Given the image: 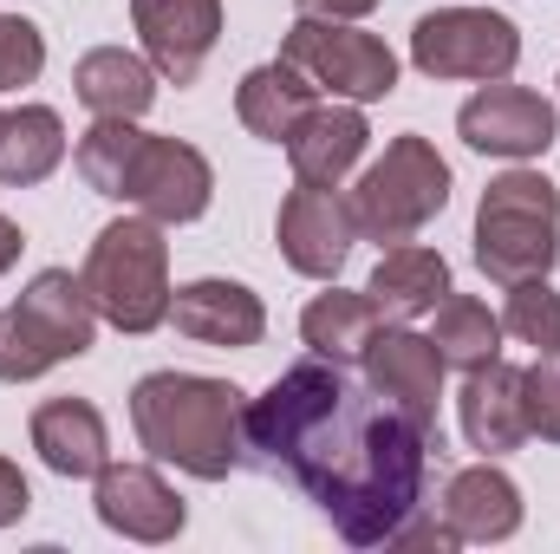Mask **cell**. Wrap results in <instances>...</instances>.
<instances>
[{
    "mask_svg": "<svg viewBox=\"0 0 560 554\" xmlns=\"http://www.w3.org/2000/svg\"><path fill=\"white\" fill-rule=\"evenodd\" d=\"M85 293H92V307H98V320L105 326H118V333H156L163 320H170V242H163V222H150V216H118V222H105L98 235H92V249H85Z\"/></svg>",
    "mask_w": 560,
    "mask_h": 554,
    "instance_id": "3957f363",
    "label": "cell"
},
{
    "mask_svg": "<svg viewBox=\"0 0 560 554\" xmlns=\"http://www.w3.org/2000/svg\"><path fill=\"white\" fill-rule=\"evenodd\" d=\"M411 66L423 79H509L522 66V26L495 7H436L411 26Z\"/></svg>",
    "mask_w": 560,
    "mask_h": 554,
    "instance_id": "ba28073f",
    "label": "cell"
},
{
    "mask_svg": "<svg viewBox=\"0 0 560 554\" xmlns=\"http://www.w3.org/2000/svg\"><path fill=\"white\" fill-rule=\"evenodd\" d=\"M131 430L143 457L196 483H222L248 450V399L209 372H143L131 385Z\"/></svg>",
    "mask_w": 560,
    "mask_h": 554,
    "instance_id": "7a4b0ae2",
    "label": "cell"
},
{
    "mask_svg": "<svg viewBox=\"0 0 560 554\" xmlns=\"http://www.w3.org/2000/svg\"><path fill=\"white\" fill-rule=\"evenodd\" d=\"M26 509H33V489H26L20 463H13V457H0V529H13Z\"/></svg>",
    "mask_w": 560,
    "mask_h": 554,
    "instance_id": "4dcf8cb0",
    "label": "cell"
},
{
    "mask_svg": "<svg viewBox=\"0 0 560 554\" xmlns=\"http://www.w3.org/2000/svg\"><path fill=\"white\" fill-rule=\"evenodd\" d=\"M385 326V313H378V300L359 287H326V293H313L306 300V313H300V339H306V353H319V359H339V366H352L365 346H372V333Z\"/></svg>",
    "mask_w": 560,
    "mask_h": 554,
    "instance_id": "7402d4cb",
    "label": "cell"
},
{
    "mask_svg": "<svg viewBox=\"0 0 560 554\" xmlns=\"http://www.w3.org/2000/svg\"><path fill=\"white\" fill-rule=\"evenodd\" d=\"M39 463L66 483H85L112 463V430H105V412L92 399H46L33 405V424H26Z\"/></svg>",
    "mask_w": 560,
    "mask_h": 554,
    "instance_id": "ac0fdd59",
    "label": "cell"
},
{
    "mask_svg": "<svg viewBox=\"0 0 560 554\" xmlns=\"http://www.w3.org/2000/svg\"><path fill=\"white\" fill-rule=\"evenodd\" d=\"M313 105H319V92H313L287 59H268V66L242 72V85H235V118H242V131H255L261 143H287V131H293Z\"/></svg>",
    "mask_w": 560,
    "mask_h": 554,
    "instance_id": "603a6c76",
    "label": "cell"
},
{
    "mask_svg": "<svg viewBox=\"0 0 560 554\" xmlns=\"http://www.w3.org/2000/svg\"><path fill=\"white\" fill-rule=\"evenodd\" d=\"M430 346L443 353L450 372H476V366L502 359V313H489V300L450 287L430 313Z\"/></svg>",
    "mask_w": 560,
    "mask_h": 554,
    "instance_id": "d4e9b609",
    "label": "cell"
},
{
    "mask_svg": "<svg viewBox=\"0 0 560 554\" xmlns=\"http://www.w3.org/2000/svg\"><path fill=\"white\" fill-rule=\"evenodd\" d=\"M456 138L469 150H482V157H502V163H535L560 138V105L541 99V92H528V85L489 79L476 99H463Z\"/></svg>",
    "mask_w": 560,
    "mask_h": 554,
    "instance_id": "9c48e42d",
    "label": "cell"
},
{
    "mask_svg": "<svg viewBox=\"0 0 560 554\" xmlns=\"http://www.w3.org/2000/svg\"><path fill=\"white\" fill-rule=\"evenodd\" d=\"M72 92L92 118H143L156 105V66L125 46H92L72 66Z\"/></svg>",
    "mask_w": 560,
    "mask_h": 554,
    "instance_id": "ffe728a7",
    "label": "cell"
},
{
    "mask_svg": "<svg viewBox=\"0 0 560 554\" xmlns=\"http://www.w3.org/2000/svg\"><path fill=\"white\" fill-rule=\"evenodd\" d=\"M365 105H346V99H319L293 131H287V163H293V183H319V189H339L359 163H365Z\"/></svg>",
    "mask_w": 560,
    "mask_h": 554,
    "instance_id": "2e32d148",
    "label": "cell"
},
{
    "mask_svg": "<svg viewBox=\"0 0 560 554\" xmlns=\"http://www.w3.org/2000/svg\"><path fill=\"white\" fill-rule=\"evenodd\" d=\"M502 333H515L522 346L535 353H560V293L541 280H515L509 287V307H502Z\"/></svg>",
    "mask_w": 560,
    "mask_h": 554,
    "instance_id": "4316f807",
    "label": "cell"
},
{
    "mask_svg": "<svg viewBox=\"0 0 560 554\" xmlns=\"http://www.w3.org/2000/svg\"><path fill=\"white\" fill-rule=\"evenodd\" d=\"M209 203H215V170H209V157H202L196 143L156 138V131H150L143 150H138V170H131V183H125V209H138V216L163 222V229H183V222H202Z\"/></svg>",
    "mask_w": 560,
    "mask_h": 554,
    "instance_id": "30bf717a",
    "label": "cell"
},
{
    "mask_svg": "<svg viewBox=\"0 0 560 554\" xmlns=\"http://www.w3.org/2000/svg\"><path fill=\"white\" fill-rule=\"evenodd\" d=\"M0 118H7V112H0Z\"/></svg>",
    "mask_w": 560,
    "mask_h": 554,
    "instance_id": "836d02e7",
    "label": "cell"
},
{
    "mask_svg": "<svg viewBox=\"0 0 560 554\" xmlns=\"http://www.w3.org/2000/svg\"><path fill=\"white\" fill-rule=\"evenodd\" d=\"M522 399H528V430L541 443H560V353H535V366H522Z\"/></svg>",
    "mask_w": 560,
    "mask_h": 554,
    "instance_id": "f1b7e54d",
    "label": "cell"
},
{
    "mask_svg": "<svg viewBox=\"0 0 560 554\" xmlns=\"http://www.w3.org/2000/svg\"><path fill=\"white\" fill-rule=\"evenodd\" d=\"M443 522L456 529V542H509L522 529V483L495 457H482V463H469V470L450 476Z\"/></svg>",
    "mask_w": 560,
    "mask_h": 554,
    "instance_id": "d6986e66",
    "label": "cell"
},
{
    "mask_svg": "<svg viewBox=\"0 0 560 554\" xmlns=\"http://www.w3.org/2000/svg\"><path fill=\"white\" fill-rule=\"evenodd\" d=\"M378 0H300V13H319V20H365Z\"/></svg>",
    "mask_w": 560,
    "mask_h": 554,
    "instance_id": "1f68e13d",
    "label": "cell"
},
{
    "mask_svg": "<svg viewBox=\"0 0 560 554\" xmlns=\"http://www.w3.org/2000/svg\"><path fill=\"white\" fill-rule=\"evenodd\" d=\"M143 138H150V131H143L138 118H92V131L72 143V163H79L85 189L125 203V183H131V170H138Z\"/></svg>",
    "mask_w": 560,
    "mask_h": 554,
    "instance_id": "484cf974",
    "label": "cell"
},
{
    "mask_svg": "<svg viewBox=\"0 0 560 554\" xmlns=\"http://www.w3.org/2000/svg\"><path fill=\"white\" fill-rule=\"evenodd\" d=\"M555 262H560V189L541 170L515 163L476 203V268L489 280H502V287H515V280L555 275Z\"/></svg>",
    "mask_w": 560,
    "mask_h": 554,
    "instance_id": "5b68a950",
    "label": "cell"
},
{
    "mask_svg": "<svg viewBox=\"0 0 560 554\" xmlns=\"http://www.w3.org/2000/svg\"><path fill=\"white\" fill-rule=\"evenodd\" d=\"M20 249H26V235H20V222H13V216H0V275H13V262H20Z\"/></svg>",
    "mask_w": 560,
    "mask_h": 554,
    "instance_id": "d6a6232c",
    "label": "cell"
},
{
    "mask_svg": "<svg viewBox=\"0 0 560 554\" xmlns=\"http://www.w3.org/2000/svg\"><path fill=\"white\" fill-rule=\"evenodd\" d=\"M170 326L196 346H215V353H248L261 346L268 333V307L255 287L242 280H222V275H202V280H183L170 293Z\"/></svg>",
    "mask_w": 560,
    "mask_h": 554,
    "instance_id": "9a60e30c",
    "label": "cell"
},
{
    "mask_svg": "<svg viewBox=\"0 0 560 554\" xmlns=\"http://www.w3.org/2000/svg\"><path fill=\"white\" fill-rule=\"evenodd\" d=\"M385 549H436V554H450V549H463V542H456V529H450V522H418V516H411Z\"/></svg>",
    "mask_w": 560,
    "mask_h": 554,
    "instance_id": "f546056e",
    "label": "cell"
},
{
    "mask_svg": "<svg viewBox=\"0 0 560 554\" xmlns=\"http://www.w3.org/2000/svg\"><path fill=\"white\" fill-rule=\"evenodd\" d=\"M46 72V33L26 13H0V92H20Z\"/></svg>",
    "mask_w": 560,
    "mask_h": 554,
    "instance_id": "83f0119b",
    "label": "cell"
},
{
    "mask_svg": "<svg viewBox=\"0 0 560 554\" xmlns=\"http://www.w3.org/2000/svg\"><path fill=\"white\" fill-rule=\"evenodd\" d=\"M275 242L280 262L306 280H339L352 242H359V222H352V203L339 189H319V183H293L280 196L275 216Z\"/></svg>",
    "mask_w": 560,
    "mask_h": 554,
    "instance_id": "8fae6325",
    "label": "cell"
},
{
    "mask_svg": "<svg viewBox=\"0 0 560 554\" xmlns=\"http://www.w3.org/2000/svg\"><path fill=\"white\" fill-rule=\"evenodd\" d=\"M92 483H98V489H92L98 522H105L112 535H125V542L163 549V542H176V535H183V522H189L183 496H176L150 463H105Z\"/></svg>",
    "mask_w": 560,
    "mask_h": 554,
    "instance_id": "5bb4252c",
    "label": "cell"
},
{
    "mask_svg": "<svg viewBox=\"0 0 560 554\" xmlns=\"http://www.w3.org/2000/svg\"><path fill=\"white\" fill-rule=\"evenodd\" d=\"M66 163V118L52 105H20L0 118V183L33 189Z\"/></svg>",
    "mask_w": 560,
    "mask_h": 554,
    "instance_id": "cb8c5ba5",
    "label": "cell"
},
{
    "mask_svg": "<svg viewBox=\"0 0 560 554\" xmlns=\"http://www.w3.org/2000/svg\"><path fill=\"white\" fill-rule=\"evenodd\" d=\"M280 59L319 92V99H346V105H378L398 92V53L365 33L359 20H319L300 13L280 33Z\"/></svg>",
    "mask_w": 560,
    "mask_h": 554,
    "instance_id": "52a82bcc",
    "label": "cell"
},
{
    "mask_svg": "<svg viewBox=\"0 0 560 554\" xmlns=\"http://www.w3.org/2000/svg\"><path fill=\"white\" fill-rule=\"evenodd\" d=\"M365 293L378 300L385 320H423V313H436V300L450 293V262H443L436 249H423V242H392V249L378 255L372 280H365Z\"/></svg>",
    "mask_w": 560,
    "mask_h": 554,
    "instance_id": "44dd1931",
    "label": "cell"
},
{
    "mask_svg": "<svg viewBox=\"0 0 560 554\" xmlns=\"http://www.w3.org/2000/svg\"><path fill=\"white\" fill-rule=\"evenodd\" d=\"M365 366V385L385 392L398 412H411L423 430H436V399H443V353L430 346V333H418L411 320H385L372 333V346L359 353Z\"/></svg>",
    "mask_w": 560,
    "mask_h": 554,
    "instance_id": "4fadbf2b",
    "label": "cell"
},
{
    "mask_svg": "<svg viewBox=\"0 0 560 554\" xmlns=\"http://www.w3.org/2000/svg\"><path fill=\"white\" fill-rule=\"evenodd\" d=\"M248 450H261L313 496L339 542L385 549L418 516L436 430L352 379L339 359L313 353L287 366L261 399H248Z\"/></svg>",
    "mask_w": 560,
    "mask_h": 554,
    "instance_id": "6da1fadb",
    "label": "cell"
},
{
    "mask_svg": "<svg viewBox=\"0 0 560 554\" xmlns=\"http://www.w3.org/2000/svg\"><path fill=\"white\" fill-rule=\"evenodd\" d=\"M359 242H411L418 229H430L450 209V163L443 150L418 131L385 143L378 163L359 170V183L346 189Z\"/></svg>",
    "mask_w": 560,
    "mask_h": 554,
    "instance_id": "8992f818",
    "label": "cell"
},
{
    "mask_svg": "<svg viewBox=\"0 0 560 554\" xmlns=\"http://www.w3.org/2000/svg\"><path fill=\"white\" fill-rule=\"evenodd\" d=\"M456 424H463V443L482 450V457H509V450H522V443L535 437V430H528V399H522V366L489 359V366L463 372Z\"/></svg>",
    "mask_w": 560,
    "mask_h": 554,
    "instance_id": "e0dca14e",
    "label": "cell"
},
{
    "mask_svg": "<svg viewBox=\"0 0 560 554\" xmlns=\"http://www.w3.org/2000/svg\"><path fill=\"white\" fill-rule=\"evenodd\" d=\"M98 339V307L72 268H39L0 313V385H33L66 359H85Z\"/></svg>",
    "mask_w": 560,
    "mask_h": 554,
    "instance_id": "277c9868",
    "label": "cell"
},
{
    "mask_svg": "<svg viewBox=\"0 0 560 554\" xmlns=\"http://www.w3.org/2000/svg\"><path fill=\"white\" fill-rule=\"evenodd\" d=\"M143 59L170 85H196L209 53L222 46V0H131Z\"/></svg>",
    "mask_w": 560,
    "mask_h": 554,
    "instance_id": "7c38bea8",
    "label": "cell"
}]
</instances>
